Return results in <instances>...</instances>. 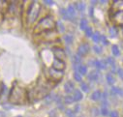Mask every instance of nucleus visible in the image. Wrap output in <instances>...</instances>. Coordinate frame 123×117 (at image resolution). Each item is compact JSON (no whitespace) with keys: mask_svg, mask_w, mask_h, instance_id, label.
<instances>
[{"mask_svg":"<svg viewBox=\"0 0 123 117\" xmlns=\"http://www.w3.org/2000/svg\"><path fill=\"white\" fill-rule=\"evenodd\" d=\"M74 79H75L76 81H78V82H81V81H82V76H81V75H80L78 71H76V72L74 73Z\"/></svg>","mask_w":123,"mask_h":117,"instance_id":"nucleus-28","label":"nucleus"},{"mask_svg":"<svg viewBox=\"0 0 123 117\" xmlns=\"http://www.w3.org/2000/svg\"><path fill=\"white\" fill-rule=\"evenodd\" d=\"M52 68L56 71H60V72H63L66 68V63L64 61H61L59 59H56L54 58V60L52 62Z\"/></svg>","mask_w":123,"mask_h":117,"instance_id":"nucleus-8","label":"nucleus"},{"mask_svg":"<svg viewBox=\"0 0 123 117\" xmlns=\"http://www.w3.org/2000/svg\"><path fill=\"white\" fill-rule=\"evenodd\" d=\"M59 11H60V12H59L60 15L62 16V18H63L64 19H66V20H72L73 18H71V17L69 16V14L67 13V10H66L65 8H61Z\"/></svg>","mask_w":123,"mask_h":117,"instance_id":"nucleus-14","label":"nucleus"},{"mask_svg":"<svg viewBox=\"0 0 123 117\" xmlns=\"http://www.w3.org/2000/svg\"><path fill=\"white\" fill-rule=\"evenodd\" d=\"M111 21L114 23V26L123 27V11H114L111 17Z\"/></svg>","mask_w":123,"mask_h":117,"instance_id":"nucleus-4","label":"nucleus"},{"mask_svg":"<svg viewBox=\"0 0 123 117\" xmlns=\"http://www.w3.org/2000/svg\"><path fill=\"white\" fill-rule=\"evenodd\" d=\"M87 27H88L87 19H85V18H81V19H80V30L85 31Z\"/></svg>","mask_w":123,"mask_h":117,"instance_id":"nucleus-18","label":"nucleus"},{"mask_svg":"<svg viewBox=\"0 0 123 117\" xmlns=\"http://www.w3.org/2000/svg\"><path fill=\"white\" fill-rule=\"evenodd\" d=\"M106 80H107V82H108L110 85H112V84L114 83V81H115L113 76H112L111 73H109V74L106 75Z\"/></svg>","mask_w":123,"mask_h":117,"instance_id":"nucleus-22","label":"nucleus"},{"mask_svg":"<svg viewBox=\"0 0 123 117\" xmlns=\"http://www.w3.org/2000/svg\"><path fill=\"white\" fill-rule=\"evenodd\" d=\"M72 97H73V99H74L75 102H79V101L82 100L83 95H82V93H81L80 90H79V89H75L74 92H73V96H72Z\"/></svg>","mask_w":123,"mask_h":117,"instance_id":"nucleus-10","label":"nucleus"},{"mask_svg":"<svg viewBox=\"0 0 123 117\" xmlns=\"http://www.w3.org/2000/svg\"><path fill=\"white\" fill-rule=\"evenodd\" d=\"M64 90H65V92H66L67 94H70V93L74 92V90H75V85H74V83H73L72 81H67V82L65 83V85H64Z\"/></svg>","mask_w":123,"mask_h":117,"instance_id":"nucleus-9","label":"nucleus"},{"mask_svg":"<svg viewBox=\"0 0 123 117\" xmlns=\"http://www.w3.org/2000/svg\"><path fill=\"white\" fill-rule=\"evenodd\" d=\"M93 50H94V52L97 53V54H101V53H102V47H99L98 45L93 46Z\"/></svg>","mask_w":123,"mask_h":117,"instance_id":"nucleus-31","label":"nucleus"},{"mask_svg":"<svg viewBox=\"0 0 123 117\" xmlns=\"http://www.w3.org/2000/svg\"><path fill=\"white\" fill-rule=\"evenodd\" d=\"M100 42H102V44H103L104 46H108V45H109V41L107 40V37H106V36H104V35H101Z\"/></svg>","mask_w":123,"mask_h":117,"instance_id":"nucleus-33","label":"nucleus"},{"mask_svg":"<svg viewBox=\"0 0 123 117\" xmlns=\"http://www.w3.org/2000/svg\"><path fill=\"white\" fill-rule=\"evenodd\" d=\"M110 117H119V113L117 110H112L110 112Z\"/></svg>","mask_w":123,"mask_h":117,"instance_id":"nucleus-35","label":"nucleus"},{"mask_svg":"<svg viewBox=\"0 0 123 117\" xmlns=\"http://www.w3.org/2000/svg\"><path fill=\"white\" fill-rule=\"evenodd\" d=\"M92 3V5H95L96 3H98V1H96V0H92V1H90Z\"/></svg>","mask_w":123,"mask_h":117,"instance_id":"nucleus-41","label":"nucleus"},{"mask_svg":"<svg viewBox=\"0 0 123 117\" xmlns=\"http://www.w3.org/2000/svg\"><path fill=\"white\" fill-rule=\"evenodd\" d=\"M49 73L50 79L53 80V81H59V80L62 79V77H63V72L56 71L53 68H50L49 70Z\"/></svg>","mask_w":123,"mask_h":117,"instance_id":"nucleus-5","label":"nucleus"},{"mask_svg":"<svg viewBox=\"0 0 123 117\" xmlns=\"http://www.w3.org/2000/svg\"><path fill=\"white\" fill-rule=\"evenodd\" d=\"M92 40H93V42L94 43H96V44H98L99 42H100V39H101V34L97 31V32H95V33H93V35H92Z\"/></svg>","mask_w":123,"mask_h":117,"instance_id":"nucleus-23","label":"nucleus"},{"mask_svg":"<svg viewBox=\"0 0 123 117\" xmlns=\"http://www.w3.org/2000/svg\"><path fill=\"white\" fill-rule=\"evenodd\" d=\"M106 62H107V64H110L112 68H115V60H114V58H112V57H108Z\"/></svg>","mask_w":123,"mask_h":117,"instance_id":"nucleus-29","label":"nucleus"},{"mask_svg":"<svg viewBox=\"0 0 123 117\" xmlns=\"http://www.w3.org/2000/svg\"><path fill=\"white\" fill-rule=\"evenodd\" d=\"M44 3L47 4V5H49V6H51V5L54 4V2L53 1H50V0H44Z\"/></svg>","mask_w":123,"mask_h":117,"instance_id":"nucleus-37","label":"nucleus"},{"mask_svg":"<svg viewBox=\"0 0 123 117\" xmlns=\"http://www.w3.org/2000/svg\"><path fill=\"white\" fill-rule=\"evenodd\" d=\"M92 111H94V112H93V114H94V115H98V114H99V112H100V110H99V109H97V108H95V107H94V108H92Z\"/></svg>","mask_w":123,"mask_h":117,"instance_id":"nucleus-38","label":"nucleus"},{"mask_svg":"<svg viewBox=\"0 0 123 117\" xmlns=\"http://www.w3.org/2000/svg\"><path fill=\"white\" fill-rule=\"evenodd\" d=\"M0 117H6V113L3 111H0Z\"/></svg>","mask_w":123,"mask_h":117,"instance_id":"nucleus-40","label":"nucleus"},{"mask_svg":"<svg viewBox=\"0 0 123 117\" xmlns=\"http://www.w3.org/2000/svg\"><path fill=\"white\" fill-rule=\"evenodd\" d=\"M66 10H67V13L69 14V16H70L71 18H73V17L76 15V11H77V10H76V7H75V5H73V4H70Z\"/></svg>","mask_w":123,"mask_h":117,"instance_id":"nucleus-16","label":"nucleus"},{"mask_svg":"<svg viewBox=\"0 0 123 117\" xmlns=\"http://www.w3.org/2000/svg\"><path fill=\"white\" fill-rule=\"evenodd\" d=\"M89 15L92 17V16H93V8H92V7H90V9H89Z\"/></svg>","mask_w":123,"mask_h":117,"instance_id":"nucleus-39","label":"nucleus"},{"mask_svg":"<svg viewBox=\"0 0 123 117\" xmlns=\"http://www.w3.org/2000/svg\"><path fill=\"white\" fill-rule=\"evenodd\" d=\"M94 65L96 66V68L98 70H103V69H106L107 68V62L105 60H96Z\"/></svg>","mask_w":123,"mask_h":117,"instance_id":"nucleus-13","label":"nucleus"},{"mask_svg":"<svg viewBox=\"0 0 123 117\" xmlns=\"http://www.w3.org/2000/svg\"><path fill=\"white\" fill-rule=\"evenodd\" d=\"M80 89H81V91H83V92H88V91H89V86H88V84H87L86 82L81 81V82H80Z\"/></svg>","mask_w":123,"mask_h":117,"instance_id":"nucleus-26","label":"nucleus"},{"mask_svg":"<svg viewBox=\"0 0 123 117\" xmlns=\"http://www.w3.org/2000/svg\"><path fill=\"white\" fill-rule=\"evenodd\" d=\"M77 71H78V72L81 75V76H82L87 75V71H88V70H87V67H86L85 65H81V64H80V65L79 66V68L77 69Z\"/></svg>","mask_w":123,"mask_h":117,"instance_id":"nucleus-17","label":"nucleus"},{"mask_svg":"<svg viewBox=\"0 0 123 117\" xmlns=\"http://www.w3.org/2000/svg\"><path fill=\"white\" fill-rule=\"evenodd\" d=\"M117 73H118V76H119V77H120L121 79H123V69H118Z\"/></svg>","mask_w":123,"mask_h":117,"instance_id":"nucleus-36","label":"nucleus"},{"mask_svg":"<svg viewBox=\"0 0 123 117\" xmlns=\"http://www.w3.org/2000/svg\"><path fill=\"white\" fill-rule=\"evenodd\" d=\"M85 35H86L87 37H92V35H93V30H92L91 27H87V28H86Z\"/></svg>","mask_w":123,"mask_h":117,"instance_id":"nucleus-32","label":"nucleus"},{"mask_svg":"<svg viewBox=\"0 0 123 117\" xmlns=\"http://www.w3.org/2000/svg\"><path fill=\"white\" fill-rule=\"evenodd\" d=\"M56 26V22L53 19L51 16H47L43 18L35 26L34 32L36 34L38 33H43V32H48V31H52Z\"/></svg>","mask_w":123,"mask_h":117,"instance_id":"nucleus-1","label":"nucleus"},{"mask_svg":"<svg viewBox=\"0 0 123 117\" xmlns=\"http://www.w3.org/2000/svg\"><path fill=\"white\" fill-rule=\"evenodd\" d=\"M63 38H64V41H65V43L67 45H71L73 43V41H74V37L71 34H65Z\"/></svg>","mask_w":123,"mask_h":117,"instance_id":"nucleus-21","label":"nucleus"},{"mask_svg":"<svg viewBox=\"0 0 123 117\" xmlns=\"http://www.w3.org/2000/svg\"><path fill=\"white\" fill-rule=\"evenodd\" d=\"M100 112H101V114H102V115H104V116H107V115H109V110H108L107 106H103V107L101 108Z\"/></svg>","mask_w":123,"mask_h":117,"instance_id":"nucleus-34","label":"nucleus"},{"mask_svg":"<svg viewBox=\"0 0 123 117\" xmlns=\"http://www.w3.org/2000/svg\"><path fill=\"white\" fill-rule=\"evenodd\" d=\"M101 98H102V93L100 90H95L90 96V99L92 101H99Z\"/></svg>","mask_w":123,"mask_h":117,"instance_id":"nucleus-12","label":"nucleus"},{"mask_svg":"<svg viewBox=\"0 0 123 117\" xmlns=\"http://www.w3.org/2000/svg\"><path fill=\"white\" fill-rule=\"evenodd\" d=\"M64 102L66 103V104H68V105H70V104H73L75 101H74V99H73V97L72 96H66L65 98H64Z\"/></svg>","mask_w":123,"mask_h":117,"instance_id":"nucleus-30","label":"nucleus"},{"mask_svg":"<svg viewBox=\"0 0 123 117\" xmlns=\"http://www.w3.org/2000/svg\"><path fill=\"white\" fill-rule=\"evenodd\" d=\"M41 11V5L37 1H33L30 4L28 10H27V23L32 24L37 19L39 14Z\"/></svg>","mask_w":123,"mask_h":117,"instance_id":"nucleus-3","label":"nucleus"},{"mask_svg":"<svg viewBox=\"0 0 123 117\" xmlns=\"http://www.w3.org/2000/svg\"><path fill=\"white\" fill-rule=\"evenodd\" d=\"M111 52L114 56H119L120 55V50H119V47L116 46V45H112L111 47Z\"/></svg>","mask_w":123,"mask_h":117,"instance_id":"nucleus-24","label":"nucleus"},{"mask_svg":"<svg viewBox=\"0 0 123 117\" xmlns=\"http://www.w3.org/2000/svg\"><path fill=\"white\" fill-rule=\"evenodd\" d=\"M87 77H88V79L91 80V81H95V80H97L98 77H99V72H98L97 70H96V71H91V72L89 73V75L87 76Z\"/></svg>","mask_w":123,"mask_h":117,"instance_id":"nucleus-11","label":"nucleus"},{"mask_svg":"<svg viewBox=\"0 0 123 117\" xmlns=\"http://www.w3.org/2000/svg\"><path fill=\"white\" fill-rule=\"evenodd\" d=\"M89 50H90V46H89V44L83 43V44L80 45L79 47H78V55H80V57L85 56V55L89 52Z\"/></svg>","mask_w":123,"mask_h":117,"instance_id":"nucleus-7","label":"nucleus"},{"mask_svg":"<svg viewBox=\"0 0 123 117\" xmlns=\"http://www.w3.org/2000/svg\"><path fill=\"white\" fill-rule=\"evenodd\" d=\"M109 33H110L111 37H116L117 34H118V29H117V27L114 26V25L111 26V27H110V29H109Z\"/></svg>","mask_w":123,"mask_h":117,"instance_id":"nucleus-19","label":"nucleus"},{"mask_svg":"<svg viewBox=\"0 0 123 117\" xmlns=\"http://www.w3.org/2000/svg\"><path fill=\"white\" fill-rule=\"evenodd\" d=\"M52 51H53V54H54L56 59H59L61 61H64L65 62V59H66L67 55H66V52L62 48H60V47H54L52 49Z\"/></svg>","mask_w":123,"mask_h":117,"instance_id":"nucleus-6","label":"nucleus"},{"mask_svg":"<svg viewBox=\"0 0 123 117\" xmlns=\"http://www.w3.org/2000/svg\"><path fill=\"white\" fill-rule=\"evenodd\" d=\"M54 100H55V95H54V94H52V93L48 94V95L44 98V101H45L46 105H49V104H50V103H52Z\"/></svg>","mask_w":123,"mask_h":117,"instance_id":"nucleus-15","label":"nucleus"},{"mask_svg":"<svg viewBox=\"0 0 123 117\" xmlns=\"http://www.w3.org/2000/svg\"><path fill=\"white\" fill-rule=\"evenodd\" d=\"M75 7H76V10H78L80 12H83L85 9V4H84V2H77L75 4Z\"/></svg>","mask_w":123,"mask_h":117,"instance_id":"nucleus-20","label":"nucleus"},{"mask_svg":"<svg viewBox=\"0 0 123 117\" xmlns=\"http://www.w3.org/2000/svg\"><path fill=\"white\" fill-rule=\"evenodd\" d=\"M71 117H75V115H73V116H71Z\"/></svg>","mask_w":123,"mask_h":117,"instance_id":"nucleus-43","label":"nucleus"},{"mask_svg":"<svg viewBox=\"0 0 123 117\" xmlns=\"http://www.w3.org/2000/svg\"><path fill=\"white\" fill-rule=\"evenodd\" d=\"M121 30H122V36H123V27L121 28Z\"/></svg>","mask_w":123,"mask_h":117,"instance_id":"nucleus-42","label":"nucleus"},{"mask_svg":"<svg viewBox=\"0 0 123 117\" xmlns=\"http://www.w3.org/2000/svg\"><path fill=\"white\" fill-rule=\"evenodd\" d=\"M121 92H122V90L120 88H118V87H116V86H112L111 89V95H119V94H121Z\"/></svg>","mask_w":123,"mask_h":117,"instance_id":"nucleus-25","label":"nucleus"},{"mask_svg":"<svg viewBox=\"0 0 123 117\" xmlns=\"http://www.w3.org/2000/svg\"><path fill=\"white\" fill-rule=\"evenodd\" d=\"M26 98H27L26 91L18 86H16V84H15L11 90V92H10L11 103L16 104V105H20V104H23L25 102Z\"/></svg>","mask_w":123,"mask_h":117,"instance_id":"nucleus-2","label":"nucleus"},{"mask_svg":"<svg viewBox=\"0 0 123 117\" xmlns=\"http://www.w3.org/2000/svg\"><path fill=\"white\" fill-rule=\"evenodd\" d=\"M56 26H57V29H58V31H59V32H64L65 27H64V24L62 23V21L58 20V21L56 22Z\"/></svg>","mask_w":123,"mask_h":117,"instance_id":"nucleus-27","label":"nucleus"}]
</instances>
